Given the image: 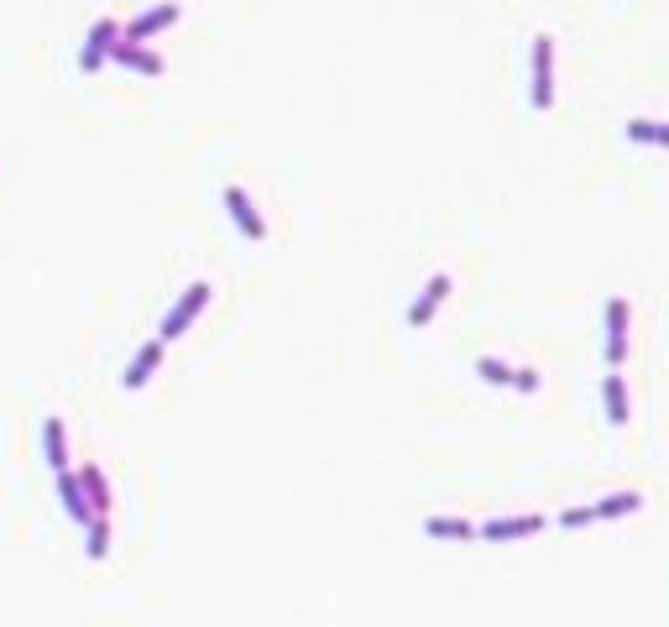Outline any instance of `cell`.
I'll list each match as a JSON object with an SVG mask.
<instances>
[{
  "instance_id": "52a82bcc",
  "label": "cell",
  "mask_w": 669,
  "mask_h": 627,
  "mask_svg": "<svg viewBox=\"0 0 669 627\" xmlns=\"http://www.w3.org/2000/svg\"><path fill=\"white\" fill-rule=\"evenodd\" d=\"M110 63H121V68H131V74H147V79H157L163 74V58H157L147 42H131V37H121L110 48Z\"/></svg>"
},
{
  "instance_id": "9a60e30c",
  "label": "cell",
  "mask_w": 669,
  "mask_h": 627,
  "mask_svg": "<svg viewBox=\"0 0 669 627\" xmlns=\"http://www.w3.org/2000/svg\"><path fill=\"white\" fill-rule=\"evenodd\" d=\"M79 481H84V497H89V507L110 518V481H105V471H100V466H84V471H79Z\"/></svg>"
},
{
  "instance_id": "4fadbf2b",
  "label": "cell",
  "mask_w": 669,
  "mask_h": 627,
  "mask_svg": "<svg viewBox=\"0 0 669 627\" xmlns=\"http://www.w3.org/2000/svg\"><path fill=\"white\" fill-rule=\"evenodd\" d=\"M42 455H48L53 471H68V439H63V418H48L42 424Z\"/></svg>"
},
{
  "instance_id": "7c38bea8",
  "label": "cell",
  "mask_w": 669,
  "mask_h": 627,
  "mask_svg": "<svg viewBox=\"0 0 669 627\" xmlns=\"http://www.w3.org/2000/svg\"><path fill=\"white\" fill-rule=\"evenodd\" d=\"M602 403H607V424L612 429L628 424V382H622L617 371H612V377H602Z\"/></svg>"
},
{
  "instance_id": "8fae6325",
  "label": "cell",
  "mask_w": 669,
  "mask_h": 627,
  "mask_svg": "<svg viewBox=\"0 0 669 627\" xmlns=\"http://www.w3.org/2000/svg\"><path fill=\"white\" fill-rule=\"evenodd\" d=\"M58 502H63V513H68V518L89 528V518H95V507H89V497H84V481H79V476L58 471Z\"/></svg>"
},
{
  "instance_id": "2e32d148",
  "label": "cell",
  "mask_w": 669,
  "mask_h": 627,
  "mask_svg": "<svg viewBox=\"0 0 669 627\" xmlns=\"http://www.w3.org/2000/svg\"><path fill=\"white\" fill-rule=\"evenodd\" d=\"M638 507H643L638 492H612V497L596 502V523H602V518H628V513H638Z\"/></svg>"
},
{
  "instance_id": "30bf717a",
  "label": "cell",
  "mask_w": 669,
  "mask_h": 627,
  "mask_svg": "<svg viewBox=\"0 0 669 627\" xmlns=\"http://www.w3.org/2000/svg\"><path fill=\"white\" fill-rule=\"evenodd\" d=\"M157 366H163V340H147L142 351L131 356V366H126L121 387H126V392H142V387L152 382V371H157Z\"/></svg>"
},
{
  "instance_id": "5b68a950",
  "label": "cell",
  "mask_w": 669,
  "mask_h": 627,
  "mask_svg": "<svg viewBox=\"0 0 669 627\" xmlns=\"http://www.w3.org/2000/svg\"><path fill=\"white\" fill-rule=\"evenodd\" d=\"M628 319H633V309H628V298H607V361L612 366H622L628 361Z\"/></svg>"
},
{
  "instance_id": "6da1fadb",
  "label": "cell",
  "mask_w": 669,
  "mask_h": 627,
  "mask_svg": "<svg viewBox=\"0 0 669 627\" xmlns=\"http://www.w3.org/2000/svg\"><path fill=\"white\" fill-rule=\"evenodd\" d=\"M210 293H215L210 283H189V288H183V293H178V304L163 314V330H157V340H163V345H168V340H178V335L189 330V324H194L204 309H210Z\"/></svg>"
},
{
  "instance_id": "5bb4252c",
  "label": "cell",
  "mask_w": 669,
  "mask_h": 627,
  "mask_svg": "<svg viewBox=\"0 0 669 627\" xmlns=\"http://www.w3.org/2000/svg\"><path fill=\"white\" fill-rule=\"evenodd\" d=\"M424 533H429V539H450V544H471L476 523H466V518H429Z\"/></svg>"
},
{
  "instance_id": "ba28073f",
  "label": "cell",
  "mask_w": 669,
  "mask_h": 627,
  "mask_svg": "<svg viewBox=\"0 0 669 627\" xmlns=\"http://www.w3.org/2000/svg\"><path fill=\"white\" fill-rule=\"evenodd\" d=\"M178 16H183V11H178V0H163V6H152V11H142V16H136L121 37H131V42H152L157 32H168Z\"/></svg>"
},
{
  "instance_id": "e0dca14e",
  "label": "cell",
  "mask_w": 669,
  "mask_h": 627,
  "mask_svg": "<svg viewBox=\"0 0 669 627\" xmlns=\"http://www.w3.org/2000/svg\"><path fill=\"white\" fill-rule=\"evenodd\" d=\"M628 142H654V147H669V121H643V115H633V121H628Z\"/></svg>"
},
{
  "instance_id": "8992f818",
  "label": "cell",
  "mask_w": 669,
  "mask_h": 627,
  "mask_svg": "<svg viewBox=\"0 0 669 627\" xmlns=\"http://www.w3.org/2000/svg\"><path fill=\"white\" fill-rule=\"evenodd\" d=\"M450 288H455V283H450V272H434V277H429L424 293L413 298V309H408V324H413V330H424V324L440 314V304L450 298Z\"/></svg>"
},
{
  "instance_id": "ac0fdd59",
  "label": "cell",
  "mask_w": 669,
  "mask_h": 627,
  "mask_svg": "<svg viewBox=\"0 0 669 627\" xmlns=\"http://www.w3.org/2000/svg\"><path fill=\"white\" fill-rule=\"evenodd\" d=\"M89 560H105V554H110V518L105 513H95V518H89Z\"/></svg>"
},
{
  "instance_id": "277c9868",
  "label": "cell",
  "mask_w": 669,
  "mask_h": 627,
  "mask_svg": "<svg viewBox=\"0 0 669 627\" xmlns=\"http://www.w3.org/2000/svg\"><path fill=\"white\" fill-rule=\"evenodd\" d=\"M225 209H230V220H236V230L246 241H267V220L257 215V204H251V194L241 189V183H230V189H225Z\"/></svg>"
},
{
  "instance_id": "3957f363",
  "label": "cell",
  "mask_w": 669,
  "mask_h": 627,
  "mask_svg": "<svg viewBox=\"0 0 669 627\" xmlns=\"http://www.w3.org/2000/svg\"><path fill=\"white\" fill-rule=\"evenodd\" d=\"M121 21H110V16H100L95 21V27H89V37H84V53H79V68H84V74H100V68H105V58H110V48H115V42H121Z\"/></svg>"
},
{
  "instance_id": "9c48e42d",
  "label": "cell",
  "mask_w": 669,
  "mask_h": 627,
  "mask_svg": "<svg viewBox=\"0 0 669 627\" xmlns=\"http://www.w3.org/2000/svg\"><path fill=\"white\" fill-rule=\"evenodd\" d=\"M544 528L539 513H523V518H497L487 528H476V539H487V544H507V539H534V533Z\"/></svg>"
},
{
  "instance_id": "d6986e66",
  "label": "cell",
  "mask_w": 669,
  "mask_h": 627,
  "mask_svg": "<svg viewBox=\"0 0 669 627\" xmlns=\"http://www.w3.org/2000/svg\"><path fill=\"white\" fill-rule=\"evenodd\" d=\"M476 377L492 382V387H513V366L497 361V356H481V361H476Z\"/></svg>"
},
{
  "instance_id": "44dd1931",
  "label": "cell",
  "mask_w": 669,
  "mask_h": 627,
  "mask_svg": "<svg viewBox=\"0 0 669 627\" xmlns=\"http://www.w3.org/2000/svg\"><path fill=\"white\" fill-rule=\"evenodd\" d=\"M513 387H518V392H539V371H534V366L513 371Z\"/></svg>"
},
{
  "instance_id": "7a4b0ae2",
  "label": "cell",
  "mask_w": 669,
  "mask_h": 627,
  "mask_svg": "<svg viewBox=\"0 0 669 627\" xmlns=\"http://www.w3.org/2000/svg\"><path fill=\"white\" fill-rule=\"evenodd\" d=\"M534 110H549L555 105V37L539 32L534 37V89H528Z\"/></svg>"
},
{
  "instance_id": "ffe728a7",
  "label": "cell",
  "mask_w": 669,
  "mask_h": 627,
  "mask_svg": "<svg viewBox=\"0 0 669 627\" xmlns=\"http://www.w3.org/2000/svg\"><path fill=\"white\" fill-rule=\"evenodd\" d=\"M586 523H596V502H591V507H570V513H560V528H586Z\"/></svg>"
}]
</instances>
